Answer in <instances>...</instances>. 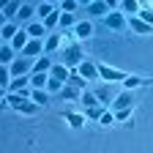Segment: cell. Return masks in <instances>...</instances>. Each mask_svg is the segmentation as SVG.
Wrapping results in <instances>:
<instances>
[{"instance_id": "1", "label": "cell", "mask_w": 153, "mask_h": 153, "mask_svg": "<svg viewBox=\"0 0 153 153\" xmlns=\"http://www.w3.org/2000/svg\"><path fill=\"white\" fill-rule=\"evenodd\" d=\"M85 60H88V57H85V49H82L79 41H74V44H66V47H63V66H68L71 71H76Z\"/></svg>"}, {"instance_id": "2", "label": "cell", "mask_w": 153, "mask_h": 153, "mask_svg": "<svg viewBox=\"0 0 153 153\" xmlns=\"http://www.w3.org/2000/svg\"><path fill=\"white\" fill-rule=\"evenodd\" d=\"M99 76H101V82H107V85H123L131 74H126L120 68H112V66H107V63L99 60Z\"/></svg>"}, {"instance_id": "3", "label": "cell", "mask_w": 153, "mask_h": 153, "mask_svg": "<svg viewBox=\"0 0 153 153\" xmlns=\"http://www.w3.org/2000/svg\"><path fill=\"white\" fill-rule=\"evenodd\" d=\"M6 101L11 109H16L19 115H36L38 112V104L30 99V96H6Z\"/></svg>"}, {"instance_id": "4", "label": "cell", "mask_w": 153, "mask_h": 153, "mask_svg": "<svg viewBox=\"0 0 153 153\" xmlns=\"http://www.w3.org/2000/svg\"><path fill=\"white\" fill-rule=\"evenodd\" d=\"M134 104H137V93H134V90H120L118 96H115V101L109 104V112H123V109H134Z\"/></svg>"}, {"instance_id": "5", "label": "cell", "mask_w": 153, "mask_h": 153, "mask_svg": "<svg viewBox=\"0 0 153 153\" xmlns=\"http://www.w3.org/2000/svg\"><path fill=\"white\" fill-rule=\"evenodd\" d=\"M104 25H107V30H112V33H123L126 27H128V16L118 8V11H109L107 16H104Z\"/></svg>"}, {"instance_id": "6", "label": "cell", "mask_w": 153, "mask_h": 153, "mask_svg": "<svg viewBox=\"0 0 153 153\" xmlns=\"http://www.w3.org/2000/svg\"><path fill=\"white\" fill-rule=\"evenodd\" d=\"M33 66H36V60H30V57H25V55H19L8 68H11V76L16 79V76H30V74H33Z\"/></svg>"}, {"instance_id": "7", "label": "cell", "mask_w": 153, "mask_h": 153, "mask_svg": "<svg viewBox=\"0 0 153 153\" xmlns=\"http://www.w3.org/2000/svg\"><path fill=\"white\" fill-rule=\"evenodd\" d=\"M76 71H79V76L88 79V82H101V76H99V60H90V57H88Z\"/></svg>"}, {"instance_id": "8", "label": "cell", "mask_w": 153, "mask_h": 153, "mask_svg": "<svg viewBox=\"0 0 153 153\" xmlns=\"http://www.w3.org/2000/svg\"><path fill=\"white\" fill-rule=\"evenodd\" d=\"M93 93H96V99H99V104H101V107H107V109H109V104L115 101V96H118V93H115V88H112V85H107V82H104V85H96V88H93Z\"/></svg>"}, {"instance_id": "9", "label": "cell", "mask_w": 153, "mask_h": 153, "mask_svg": "<svg viewBox=\"0 0 153 153\" xmlns=\"http://www.w3.org/2000/svg\"><path fill=\"white\" fill-rule=\"evenodd\" d=\"M85 11H88V16H90V19H96V16H101V19H104V16L112 11V6L107 3V0H93V3H88V6H85Z\"/></svg>"}, {"instance_id": "10", "label": "cell", "mask_w": 153, "mask_h": 153, "mask_svg": "<svg viewBox=\"0 0 153 153\" xmlns=\"http://www.w3.org/2000/svg\"><path fill=\"white\" fill-rule=\"evenodd\" d=\"M96 33V27H93V19H82L79 25L74 27V38L76 41H88V38Z\"/></svg>"}, {"instance_id": "11", "label": "cell", "mask_w": 153, "mask_h": 153, "mask_svg": "<svg viewBox=\"0 0 153 153\" xmlns=\"http://www.w3.org/2000/svg\"><path fill=\"white\" fill-rule=\"evenodd\" d=\"M63 47H66V38H63L60 33H49V36H47V41H44L47 55H52V52H57V49H63Z\"/></svg>"}, {"instance_id": "12", "label": "cell", "mask_w": 153, "mask_h": 153, "mask_svg": "<svg viewBox=\"0 0 153 153\" xmlns=\"http://www.w3.org/2000/svg\"><path fill=\"white\" fill-rule=\"evenodd\" d=\"M19 8H22L19 0H8V3H3V22H16Z\"/></svg>"}, {"instance_id": "13", "label": "cell", "mask_w": 153, "mask_h": 153, "mask_svg": "<svg viewBox=\"0 0 153 153\" xmlns=\"http://www.w3.org/2000/svg\"><path fill=\"white\" fill-rule=\"evenodd\" d=\"M22 30L19 27V22H3V27H0V36H3V44H11L14 38H16V33Z\"/></svg>"}, {"instance_id": "14", "label": "cell", "mask_w": 153, "mask_h": 153, "mask_svg": "<svg viewBox=\"0 0 153 153\" xmlns=\"http://www.w3.org/2000/svg\"><path fill=\"white\" fill-rule=\"evenodd\" d=\"M118 8H120L126 16H140L142 3H140V0H120V3H118Z\"/></svg>"}, {"instance_id": "15", "label": "cell", "mask_w": 153, "mask_h": 153, "mask_svg": "<svg viewBox=\"0 0 153 153\" xmlns=\"http://www.w3.org/2000/svg\"><path fill=\"white\" fill-rule=\"evenodd\" d=\"M63 120H66L71 128H82L88 118H85V112H68V109H66V112H63Z\"/></svg>"}, {"instance_id": "16", "label": "cell", "mask_w": 153, "mask_h": 153, "mask_svg": "<svg viewBox=\"0 0 153 153\" xmlns=\"http://www.w3.org/2000/svg\"><path fill=\"white\" fill-rule=\"evenodd\" d=\"M16 57H19V52L11 44H3V47H0V66H11Z\"/></svg>"}, {"instance_id": "17", "label": "cell", "mask_w": 153, "mask_h": 153, "mask_svg": "<svg viewBox=\"0 0 153 153\" xmlns=\"http://www.w3.org/2000/svg\"><path fill=\"white\" fill-rule=\"evenodd\" d=\"M49 76L66 85V82H68V76H71V68H68V66H63V63H55V66H52V71H49Z\"/></svg>"}, {"instance_id": "18", "label": "cell", "mask_w": 153, "mask_h": 153, "mask_svg": "<svg viewBox=\"0 0 153 153\" xmlns=\"http://www.w3.org/2000/svg\"><path fill=\"white\" fill-rule=\"evenodd\" d=\"M25 30L30 33V38H38V41H47V36H49V30L44 27V22H30Z\"/></svg>"}, {"instance_id": "19", "label": "cell", "mask_w": 153, "mask_h": 153, "mask_svg": "<svg viewBox=\"0 0 153 153\" xmlns=\"http://www.w3.org/2000/svg\"><path fill=\"white\" fill-rule=\"evenodd\" d=\"M128 27H131L134 33H140V36H150V33H153V27L145 25L140 16H128Z\"/></svg>"}, {"instance_id": "20", "label": "cell", "mask_w": 153, "mask_h": 153, "mask_svg": "<svg viewBox=\"0 0 153 153\" xmlns=\"http://www.w3.org/2000/svg\"><path fill=\"white\" fill-rule=\"evenodd\" d=\"M142 85H153V79H148V76H128V79L123 82V90H137V88H142Z\"/></svg>"}, {"instance_id": "21", "label": "cell", "mask_w": 153, "mask_h": 153, "mask_svg": "<svg viewBox=\"0 0 153 153\" xmlns=\"http://www.w3.org/2000/svg\"><path fill=\"white\" fill-rule=\"evenodd\" d=\"M27 44H30V33H27V30L22 27V30H19V33H16V38H14V41H11V47H14L16 52H22V49H25Z\"/></svg>"}, {"instance_id": "22", "label": "cell", "mask_w": 153, "mask_h": 153, "mask_svg": "<svg viewBox=\"0 0 153 153\" xmlns=\"http://www.w3.org/2000/svg\"><path fill=\"white\" fill-rule=\"evenodd\" d=\"M49 85V74H30V88L33 90H47Z\"/></svg>"}, {"instance_id": "23", "label": "cell", "mask_w": 153, "mask_h": 153, "mask_svg": "<svg viewBox=\"0 0 153 153\" xmlns=\"http://www.w3.org/2000/svg\"><path fill=\"white\" fill-rule=\"evenodd\" d=\"M33 16H36V6H33V3H22L16 22H33Z\"/></svg>"}, {"instance_id": "24", "label": "cell", "mask_w": 153, "mask_h": 153, "mask_svg": "<svg viewBox=\"0 0 153 153\" xmlns=\"http://www.w3.org/2000/svg\"><path fill=\"white\" fill-rule=\"evenodd\" d=\"M52 60H49V55H44V57H38L36 60V66H33V74H49L52 71Z\"/></svg>"}, {"instance_id": "25", "label": "cell", "mask_w": 153, "mask_h": 153, "mask_svg": "<svg viewBox=\"0 0 153 153\" xmlns=\"http://www.w3.org/2000/svg\"><path fill=\"white\" fill-rule=\"evenodd\" d=\"M57 8H60V6H55V3H41V6H36V16L44 22V19H47V16H52Z\"/></svg>"}, {"instance_id": "26", "label": "cell", "mask_w": 153, "mask_h": 153, "mask_svg": "<svg viewBox=\"0 0 153 153\" xmlns=\"http://www.w3.org/2000/svg\"><path fill=\"white\" fill-rule=\"evenodd\" d=\"M60 99H63V101H82V90H76V88L66 85V88L60 90Z\"/></svg>"}, {"instance_id": "27", "label": "cell", "mask_w": 153, "mask_h": 153, "mask_svg": "<svg viewBox=\"0 0 153 153\" xmlns=\"http://www.w3.org/2000/svg\"><path fill=\"white\" fill-rule=\"evenodd\" d=\"M76 25H79V22H76L74 14H60V30H63V33H71Z\"/></svg>"}, {"instance_id": "28", "label": "cell", "mask_w": 153, "mask_h": 153, "mask_svg": "<svg viewBox=\"0 0 153 153\" xmlns=\"http://www.w3.org/2000/svg\"><path fill=\"white\" fill-rule=\"evenodd\" d=\"M66 85H71V88H76V90H88V79H82V76H79V71H71V76H68V82Z\"/></svg>"}, {"instance_id": "29", "label": "cell", "mask_w": 153, "mask_h": 153, "mask_svg": "<svg viewBox=\"0 0 153 153\" xmlns=\"http://www.w3.org/2000/svg\"><path fill=\"white\" fill-rule=\"evenodd\" d=\"M82 109H90V107H99V99H96V93H93V88H88L85 93H82Z\"/></svg>"}, {"instance_id": "30", "label": "cell", "mask_w": 153, "mask_h": 153, "mask_svg": "<svg viewBox=\"0 0 153 153\" xmlns=\"http://www.w3.org/2000/svg\"><path fill=\"white\" fill-rule=\"evenodd\" d=\"M30 99H33L38 107H47L49 99H52V93H49V90H33V93H30Z\"/></svg>"}, {"instance_id": "31", "label": "cell", "mask_w": 153, "mask_h": 153, "mask_svg": "<svg viewBox=\"0 0 153 153\" xmlns=\"http://www.w3.org/2000/svg\"><path fill=\"white\" fill-rule=\"evenodd\" d=\"M104 112H107V107H101V104H99V107L85 109V118H88V120H101V115H104Z\"/></svg>"}, {"instance_id": "32", "label": "cell", "mask_w": 153, "mask_h": 153, "mask_svg": "<svg viewBox=\"0 0 153 153\" xmlns=\"http://www.w3.org/2000/svg\"><path fill=\"white\" fill-rule=\"evenodd\" d=\"M76 8H79L76 0H63V3H60V11H63V14H74Z\"/></svg>"}, {"instance_id": "33", "label": "cell", "mask_w": 153, "mask_h": 153, "mask_svg": "<svg viewBox=\"0 0 153 153\" xmlns=\"http://www.w3.org/2000/svg\"><path fill=\"white\" fill-rule=\"evenodd\" d=\"M140 19L145 25H150L153 27V8H148V6H142V11H140Z\"/></svg>"}, {"instance_id": "34", "label": "cell", "mask_w": 153, "mask_h": 153, "mask_svg": "<svg viewBox=\"0 0 153 153\" xmlns=\"http://www.w3.org/2000/svg\"><path fill=\"white\" fill-rule=\"evenodd\" d=\"M134 118V109H123V112H115V120L118 123H128Z\"/></svg>"}, {"instance_id": "35", "label": "cell", "mask_w": 153, "mask_h": 153, "mask_svg": "<svg viewBox=\"0 0 153 153\" xmlns=\"http://www.w3.org/2000/svg\"><path fill=\"white\" fill-rule=\"evenodd\" d=\"M63 88H66L63 82H57V79H52V76H49V85H47V90H49L52 96H55V93H57V96H60V90H63Z\"/></svg>"}, {"instance_id": "36", "label": "cell", "mask_w": 153, "mask_h": 153, "mask_svg": "<svg viewBox=\"0 0 153 153\" xmlns=\"http://www.w3.org/2000/svg\"><path fill=\"white\" fill-rule=\"evenodd\" d=\"M99 123H101V126H112V123H118V120H115V112L107 109V112L101 115V120H99Z\"/></svg>"}]
</instances>
